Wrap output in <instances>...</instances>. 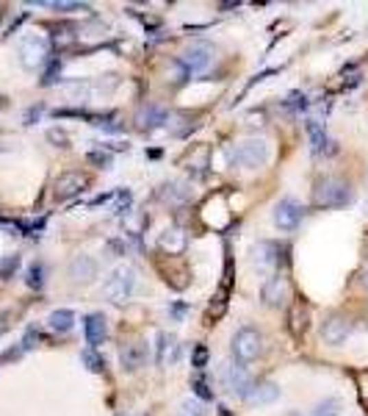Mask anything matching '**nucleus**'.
Instances as JSON below:
<instances>
[{
	"instance_id": "25",
	"label": "nucleus",
	"mask_w": 368,
	"mask_h": 416,
	"mask_svg": "<svg viewBox=\"0 0 368 416\" xmlns=\"http://www.w3.org/2000/svg\"><path fill=\"white\" fill-rule=\"evenodd\" d=\"M20 266V255H3L0 258V281H9Z\"/></svg>"
},
{
	"instance_id": "16",
	"label": "nucleus",
	"mask_w": 368,
	"mask_h": 416,
	"mask_svg": "<svg viewBox=\"0 0 368 416\" xmlns=\"http://www.w3.org/2000/svg\"><path fill=\"white\" fill-rule=\"evenodd\" d=\"M156 341H158V344H156V350H158V353H156V361H158L161 367L175 364V361L180 358V344H177V338H175L172 333H164V330H161V333L156 336Z\"/></svg>"
},
{
	"instance_id": "9",
	"label": "nucleus",
	"mask_w": 368,
	"mask_h": 416,
	"mask_svg": "<svg viewBox=\"0 0 368 416\" xmlns=\"http://www.w3.org/2000/svg\"><path fill=\"white\" fill-rule=\"evenodd\" d=\"M249 261H252V266H258L263 272L277 269L280 266V244L277 242H258L249 250Z\"/></svg>"
},
{
	"instance_id": "22",
	"label": "nucleus",
	"mask_w": 368,
	"mask_h": 416,
	"mask_svg": "<svg viewBox=\"0 0 368 416\" xmlns=\"http://www.w3.org/2000/svg\"><path fill=\"white\" fill-rule=\"evenodd\" d=\"M158 194H161V200H167V203H186V200H188V189H186L183 183H175V181H172V183H164Z\"/></svg>"
},
{
	"instance_id": "14",
	"label": "nucleus",
	"mask_w": 368,
	"mask_h": 416,
	"mask_svg": "<svg viewBox=\"0 0 368 416\" xmlns=\"http://www.w3.org/2000/svg\"><path fill=\"white\" fill-rule=\"evenodd\" d=\"M84 333H86L89 347H92V350H97V347L108 338V322H106V316H103L100 311L89 314V316L84 319Z\"/></svg>"
},
{
	"instance_id": "33",
	"label": "nucleus",
	"mask_w": 368,
	"mask_h": 416,
	"mask_svg": "<svg viewBox=\"0 0 368 416\" xmlns=\"http://www.w3.org/2000/svg\"><path fill=\"white\" fill-rule=\"evenodd\" d=\"M39 114H42V108H31V111L25 114V122H34V119H36Z\"/></svg>"
},
{
	"instance_id": "6",
	"label": "nucleus",
	"mask_w": 368,
	"mask_h": 416,
	"mask_svg": "<svg viewBox=\"0 0 368 416\" xmlns=\"http://www.w3.org/2000/svg\"><path fill=\"white\" fill-rule=\"evenodd\" d=\"M213 61V45L208 42H194L180 58H177V67L183 69V78H191L197 73H205Z\"/></svg>"
},
{
	"instance_id": "28",
	"label": "nucleus",
	"mask_w": 368,
	"mask_h": 416,
	"mask_svg": "<svg viewBox=\"0 0 368 416\" xmlns=\"http://www.w3.org/2000/svg\"><path fill=\"white\" fill-rule=\"evenodd\" d=\"M191 367H194L197 372H202V369L208 367V347H205V344H197V347H194V356H191Z\"/></svg>"
},
{
	"instance_id": "31",
	"label": "nucleus",
	"mask_w": 368,
	"mask_h": 416,
	"mask_svg": "<svg viewBox=\"0 0 368 416\" xmlns=\"http://www.w3.org/2000/svg\"><path fill=\"white\" fill-rule=\"evenodd\" d=\"M47 139H50V142H56V148H69V136L64 130H58V128H53L47 133Z\"/></svg>"
},
{
	"instance_id": "20",
	"label": "nucleus",
	"mask_w": 368,
	"mask_h": 416,
	"mask_svg": "<svg viewBox=\"0 0 368 416\" xmlns=\"http://www.w3.org/2000/svg\"><path fill=\"white\" fill-rule=\"evenodd\" d=\"M305 130H308V139H310V150L313 153H321L327 148V133H324V125L319 119H308L305 122Z\"/></svg>"
},
{
	"instance_id": "11",
	"label": "nucleus",
	"mask_w": 368,
	"mask_h": 416,
	"mask_svg": "<svg viewBox=\"0 0 368 416\" xmlns=\"http://www.w3.org/2000/svg\"><path fill=\"white\" fill-rule=\"evenodd\" d=\"M285 297H288V281H285V277H282V275L266 277L263 286H260V300H263L269 308H277V305L285 303Z\"/></svg>"
},
{
	"instance_id": "26",
	"label": "nucleus",
	"mask_w": 368,
	"mask_h": 416,
	"mask_svg": "<svg viewBox=\"0 0 368 416\" xmlns=\"http://www.w3.org/2000/svg\"><path fill=\"white\" fill-rule=\"evenodd\" d=\"M81 361L86 364L89 372H103V369H106V361H103L95 350H84V353H81Z\"/></svg>"
},
{
	"instance_id": "1",
	"label": "nucleus",
	"mask_w": 368,
	"mask_h": 416,
	"mask_svg": "<svg viewBox=\"0 0 368 416\" xmlns=\"http://www.w3.org/2000/svg\"><path fill=\"white\" fill-rule=\"evenodd\" d=\"M136 269L130 264H119L108 272V277L103 281V294L111 300V303H125L133 297L136 292Z\"/></svg>"
},
{
	"instance_id": "10",
	"label": "nucleus",
	"mask_w": 368,
	"mask_h": 416,
	"mask_svg": "<svg viewBox=\"0 0 368 416\" xmlns=\"http://www.w3.org/2000/svg\"><path fill=\"white\" fill-rule=\"evenodd\" d=\"M84 189H86V178L81 172H64V175H58L53 194H56V200H72V197L84 194Z\"/></svg>"
},
{
	"instance_id": "2",
	"label": "nucleus",
	"mask_w": 368,
	"mask_h": 416,
	"mask_svg": "<svg viewBox=\"0 0 368 416\" xmlns=\"http://www.w3.org/2000/svg\"><path fill=\"white\" fill-rule=\"evenodd\" d=\"M313 200H316V205H321V208H343V205L352 203V189H349V183L341 181V178H324V181L316 183Z\"/></svg>"
},
{
	"instance_id": "18",
	"label": "nucleus",
	"mask_w": 368,
	"mask_h": 416,
	"mask_svg": "<svg viewBox=\"0 0 368 416\" xmlns=\"http://www.w3.org/2000/svg\"><path fill=\"white\" fill-rule=\"evenodd\" d=\"M47 325H50V330H56V333H69L72 327H75V311L56 308V311H50Z\"/></svg>"
},
{
	"instance_id": "32",
	"label": "nucleus",
	"mask_w": 368,
	"mask_h": 416,
	"mask_svg": "<svg viewBox=\"0 0 368 416\" xmlns=\"http://www.w3.org/2000/svg\"><path fill=\"white\" fill-rule=\"evenodd\" d=\"M116 200H119V203H116L114 211H116L119 217H122V214H127V208H130V192H119V194H116Z\"/></svg>"
},
{
	"instance_id": "12",
	"label": "nucleus",
	"mask_w": 368,
	"mask_h": 416,
	"mask_svg": "<svg viewBox=\"0 0 368 416\" xmlns=\"http://www.w3.org/2000/svg\"><path fill=\"white\" fill-rule=\"evenodd\" d=\"M349 336H352V322H349L346 316H330V319L321 325V338H324L330 347H341Z\"/></svg>"
},
{
	"instance_id": "34",
	"label": "nucleus",
	"mask_w": 368,
	"mask_h": 416,
	"mask_svg": "<svg viewBox=\"0 0 368 416\" xmlns=\"http://www.w3.org/2000/svg\"><path fill=\"white\" fill-rule=\"evenodd\" d=\"M363 286H365V289H368V269H365V272H363Z\"/></svg>"
},
{
	"instance_id": "15",
	"label": "nucleus",
	"mask_w": 368,
	"mask_h": 416,
	"mask_svg": "<svg viewBox=\"0 0 368 416\" xmlns=\"http://www.w3.org/2000/svg\"><path fill=\"white\" fill-rule=\"evenodd\" d=\"M69 277L75 284H92L97 277V261L92 255H75L69 264Z\"/></svg>"
},
{
	"instance_id": "8",
	"label": "nucleus",
	"mask_w": 368,
	"mask_h": 416,
	"mask_svg": "<svg viewBox=\"0 0 368 416\" xmlns=\"http://www.w3.org/2000/svg\"><path fill=\"white\" fill-rule=\"evenodd\" d=\"M222 380H225L228 391H230V394H236V397H247V391L252 389V378H249L247 367H244V364H238L236 358H233L230 364H225V369H222Z\"/></svg>"
},
{
	"instance_id": "30",
	"label": "nucleus",
	"mask_w": 368,
	"mask_h": 416,
	"mask_svg": "<svg viewBox=\"0 0 368 416\" xmlns=\"http://www.w3.org/2000/svg\"><path fill=\"white\" fill-rule=\"evenodd\" d=\"M191 389H194V394H197L199 400H210V397H213V391L208 389V383H205V378H194V383H191Z\"/></svg>"
},
{
	"instance_id": "27",
	"label": "nucleus",
	"mask_w": 368,
	"mask_h": 416,
	"mask_svg": "<svg viewBox=\"0 0 368 416\" xmlns=\"http://www.w3.org/2000/svg\"><path fill=\"white\" fill-rule=\"evenodd\" d=\"M180 413H183V416H208L205 405H202L199 400H191V397L180 402Z\"/></svg>"
},
{
	"instance_id": "19",
	"label": "nucleus",
	"mask_w": 368,
	"mask_h": 416,
	"mask_svg": "<svg viewBox=\"0 0 368 416\" xmlns=\"http://www.w3.org/2000/svg\"><path fill=\"white\" fill-rule=\"evenodd\" d=\"M136 122H138V128H144V130H153V128H158V125L167 122V111H161V108H156V106H144V108L138 111Z\"/></svg>"
},
{
	"instance_id": "24",
	"label": "nucleus",
	"mask_w": 368,
	"mask_h": 416,
	"mask_svg": "<svg viewBox=\"0 0 368 416\" xmlns=\"http://www.w3.org/2000/svg\"><path fill=\"white\" fill-rule=\"evenodd\" d=\"M25 284L31 286V289H42L45 286V264H31L28 266V277H25Z\"/></svg>"
},
{
	"instance_id": "17",
	"label": "nucleus",
	"mask_w": 368,
	"mask_h": 416,
	"mask_svg": "<svg viewBox=\"0 0 368 416\" xmlns=\"http://www.w3.org/2000/svg\"><path fill=\"white\" fill-rule=\"evenodd\" d=\"M252 408L255 405H271V402H277L280 400V386L277 383H271V380H263V383H252V389L247 391V397H244Z\"/></svg>"
},
{
	"instance_id": "29",
	"label": "nucleus",
	"mask_w": 368,
	"mask_h": 416,
	"mask_svg": "<svg viewBox=\"0 0 368 416\" xmlns=\"http://www.w3.org/2000/svg\"><path fill=\"white\" fill-rule=\"evenodd\" d=\"M89 161L97 164V167H103V170H108V167H111V153H106V150H92V153H89Z\"/></svg>"
},
{
	"instance_id": "5",
	"label": "nucleus",
	"mask_w": 368,
	"mask_h": 416,
	"mask_svg": "<svg viewBox=\"0 0 368 416\" xmlns=\"http://www.w3.org/2000/svg\"><path fill=\"white\" fill-rule=\"evenodd\" d=\"M17 53H20V61H23L25 69H36V67H42V64L47 61V56H50V42H47V36H42V34H28V36L20 39Z\"/></svg>"
},
{
	"instance_id": "3",
	"label": "nucleus",
	"mask_w": 368,
	"mask_h": 416,
	"mask_svg": "<svg viewBox=\"0 0 368 416\" xmlns=\"http://www.w3.org/2000/svg\"><path fill=\"white\" fill-rule=\"evenodd\" d=\"M269 159H271V150H269L266 139H244L233 150V164H238L244 170H260L269 164Z\"/></svg>"
},
{
	"instance_id": "21",
	"label": "nucleus",
	"mask_w": 368,
	"mask_h": 416,
	"mask_svg": "<svg viewBox=\"0 0 368 416\" xmlns=\"http://www.w3.org/2000/svg\"><path fill=\"white\" fill-rule=\"evenodd\" d=\"M161 247L169 250V253H180L186 247V233L180 228H167L161 233Z\"/></svg>"
},
{
	"instance_id": "7",
	"label": "nucleus",
	"mask_w": 368,
	"mask_h": 416,
	"mask_svg": "<svg viewBox=\"0 0 368 416\" xmlns=\"http://www.w3.org/2000/svg\"><path fill=\"white\" fill-rule=\"evenodd\" d=\"M302 217H305V208H302L297 200H293V197H282V200L274 205V211H271L274 225H277L280 231H285V233L297 231L299 222H302Z\"/></svg>"
},
{
	"instance_id": "23",
	"label": "nucleus",
	"mask_w": 368,
	"mask_h": 416,
	"mask_svg": "<svg viewBox=\"0 0 368 416\" xmlns=\"http://www.w3.org/2000/svg\"><path fill=\"white\" fill-rule=\"evenodd\" d=\"M310 416H341V400L330 397V400L319 402V405L313 408V413H310Z\"/></svg>"
},
{
	"instance_id": "4",
	"label": "nucleus",
	"mask_w": 368,
	"mask_h": 416,
	"mask_svg": "<svg viewBox=\"0 0 368 416\" xmlns=\"http://www.w3.org/2000/svg\"><path fill=\"white\" fill-rule=\"evenodd\" d=\"M230 347H233V358H236L238 364H249V361H255V358L260 356V350H263V336H260V330H255V327H238V330L233 333Z\"/></svg>"
},
{
	"instance_id": "13",
	"label": "nucleus",
	"mask_w": 368,
	"mask_h": 416,
	"mask_svg": "<svg viewBox=\"0 0 368 416\" xmlns=\"http://www.w3.org/2000/svg\"><path fill=\"white\" fill-rule=\"evenodd\" d=\"M119 364H122V372H138L144 364H147V347L141 341H127L122 350H119Z\"/></svg>"
}]
</instances>
